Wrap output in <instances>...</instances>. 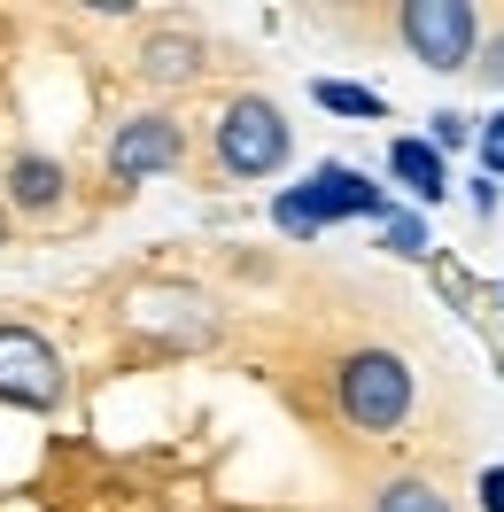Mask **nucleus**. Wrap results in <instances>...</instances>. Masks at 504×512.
<instances>
[{
	"label": "nucleus",
	"mask_w": 504,
	"mask_h": 512,
	"mask_svg": "<svg viewBox=\"0 0 504 512\" xmlns=\"http://www.w3.org/2000/svg\"><path fill=\"white\" fill-rule=\"evenodd\" d=\"M388 210V194L365 179V171H349V163H318L303 187H280V202H272V218H280V233H326L334 218H380Z\"/></svg>",
	"instance_id": "nucleus-1"
},
{
	"label": "nucleus",
	"mask_w": 504,
	"mask_h": 512,
	"mask_svg": "<svg viewBox=\"0 0 504 512\" xmlns=\"http://www.w3.org/2000/svg\"><path fill=\"white\" fill-rule=\"evenodd\" d=\"M210 148H218V171H233V179H272L295 148V132L264 94H233L210 125Z\"/></svg>",
	"instance_id": "nucleus-2"
},
{
	"label": "nucleus",
	"mask_w": 504,
	"mask_h": 512,
	"mask_svg": "<svg viewBox=\"0 0 504 512\" xmlns=\"http://www.w3.org/2000/svg\"><path fill=\"white\" fill-rule=\"evenodd\" d=\"M334 396H342L349 427H365V435H396V427L411 419V365L396 350H357V357H342Z\"/></svg>",
	"instance_id": "nucleus-3"
},
{
	"label": "nucleus",
	"mask_w": 504,
	"mask_h": 512,
	"mask_svg": "<svg viewBox=\"0 0 504 512\" xmlns=\"http://www.w3.org/2000/svg\"><path fill=\"white\" fill-rule=\"evenodd\" d=\"M63 350L32 334V326H0V404H24V412H55L63 404Z\"/></svg>",
	"instance_id": "nucleus-4"
},
{
	"label": "nucleus",
	"mask_w": 504,
	"mask_h": 512,
	"mask_svg": "<svg viewBox=\"0 0 504 512\" xmlns=\"http://www.w3.org/2000/svg\"><path fill=\"white\" fill-rule=\"evenodd\" d=\"M404 47L427 70H466L481 55V16L473 0H411L404 8Z\"/></svg>",
	"instance_id": "nucleus-5"
},
{
	"label": "nucleus",
	"mask_w": 504,
	"mask_h": 512,
	"mask_svg": "<svg viewBox=\"0 0 504 512\" xmlns=\"http://www.w3.org/2000/svg\"><path fill=\"white\" fill-rule=\"evenodd\" d=\"M179 156H187V125H179L171 109H140V117H125V125L109 132V171H117L125 187L171 171Z\"/></svg>",
	"instance_id": "nucleus-6"
},
{
	"label": "nucleus",
	"mask_w": 504,
	"mask_h": 512,
	"mask_svg": "<svg viewBox=\"0 0 504 512\" xmlns=\"http://www.w3.org/2000/svg\"><path fill=\"white\" fill-rule=\"evenodd\" d=\"M140 78H148V86H187V78H202V39H194L187 24L148 32V47H140Z\"/></svg>",
	"instance_id": "nucleus-7"
},
{
	"label": "nucleus",
	"mask_w": 504,
	"mask_h": 512,
	"mask_svg": "<svg viewBox=\"0 0 504 512\" xmlns=\"http://www.w3.org/2000/svg\"><path fill=\"white\" fill-rule=\"evenodd\" d=\"M63 194H70V179H63L55 156H16L8 163V202H16V210L47 218V210H63Z\"/></svg>",
	"instance_id": "nucleus-8"
},
{
	"label": "nucleus",
	"mask_w": 504,
	"mask_h": 512,
	"mask_svg": "<svg viewBox=\"0 0 504 512\" xmlns=\"http://www.w3.org/2000/svg\"><path fill=\"white\" fill-rule=\"evenodd\" d=\"M388 171H396V187H411L419 202H442L450 194V171H442V156L427 148V140H388Z\"/></svg>",
	"instance_id": "nucleus-9"
},
{
	"label": "nucleus",
	"mask_w": 504,
	"mask_h": 512,
	"mask_svg": "<svg viewBox=\"0 0 504 512\" xmlns=\"http://www.w3.org/2000/svg\"><path fill=\"white\" fill-rule=\"evenodd\" d=\"M373 512H450V497H442L427 474H396L388 489H380V505Z\"/></svg>",
	"instance_id": "nucleus-10"
},
{
	"label": "nucleus",
	"mask_w": 504,
	"mask_h": 512,
	"mask_svg": "<svg viewBox=\"0 0 504 512\" xmlns=\"http://www.w3.org/2000/svg\"><path fill=\"white\" fill-rule=\"evenodd\" d=\"M311 94H318V109H334V117H388V101H380L373 86H349V78H318Z\"/></svg>",
	"instance_id": "nucleus-11"
},
{
	"label": "nucleus",
	"mask_w": 504,
	"mask_h": 512,
	"mask_svg": "<svg viewBox=\"0 0 504 512\" xmlns=\"http://www.w3.org/2000/svg\"><path fill=\"white\" fill-rule=\"evenodd\" d=\"M380 241L396 256H427V218L419 210H380Z\"/></svg>",
	"instance_id": "nucleus-12"
},
{
	"label": "nucleus",
	"mask_w": 504,
	"mask_h": 512,
	"mask_svg": "<svg viewBox=\"0 0 504 512\" xmlns=\"http://www.w3.org/2000/svg\"><path fill=\"white\" fill-rule=\"evenodd\" d=\"M427 148H435V156H450V148H466L473 140V117H458V109H435V117H427Z\"/></svg>",
	"instance_id": "nucleus-13"
},
{
	"label": "nucleus",
	"mask_w": 504,
	"mask_h": 512,
	"mask_svg": "<svg viewBox=\"0 0 504 512\" xmlns=\"http://www.w3.org/2000/svg\"><path fill=\"white\" fill-rule=\"evenodd\" d=\"M473 148H481V179H504V109L489 125H473Z\"/></svg>",
	"instance_id": "nucleus-14"
},
{
	"label": "nucleus",
	"mask_w": 504,
	"mask_h": 512,
	"mask_svg": "<svg viewBox=\"0 0 504 512\" xmlns=\"http://www.w3.org/2000/svg\"><path fill=\"white\" fill-rule=\"evenodd\" d=\"M481 512H504V466H489V474H481Z\"/></svg>",
	"instance_id": "nucleus-15"
},
{
	"label": "nucleus",
	"mask_w": 504,
	"mask_h": 512,
	"mask_svg": "<svg viewBox=\"0 0 504 512\" xmlns=\"http://www.w3.org/2000/svg\"><path fill=\"white\" fill-rule=\"evenodd\" d=\"M473 70H481V78H489V86H504V32L489 39V55H481V63H473Z\"/></svg>",
	"instance_id": "nucleus-16"
},
{
	"label": "nucleus",
	"mask_w": 504,
	"mask_h": 512,
	"mask_svg": "<svg viewBox=\"0 0 504 512\" xmlns=\"http://www.w3.org/2000/svg\"><path fill=\"white\" fill-rule=\"evenodd\" d=\"M0 249H8V218H0Z\"/></svg>",
	"instance_id": "nucleus-17"
}]
</instances>
